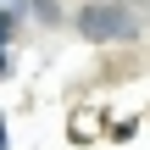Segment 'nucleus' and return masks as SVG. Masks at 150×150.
Instances as JSON below:
<instances>
[{
    "mask_svg": "<svg viewBox=\"0 0 150 150\" xmlns=\"http://www.w3.org/2000/svg\"><path fill=\"white\" fill-rule=\"evenodd\" d=\"M17 33V6H0V45Z\"/></svg>",
    "mask_w": 150,
    "mask_h": 150,
    "instance_id": "nucleus-2",
    "label": "nucleus"
},
{
    "mask_svg": "<svg viewBox=\"0 0 150 150\" xmlns=\"http://www.w3.org/2000/svg\"><path fill=\"white\" fill-rule=\"evenodd\" d=\"M0 150H6V117H0Z\"/></svg>",
    "mask_w": 150,
    "mask_h": 150,
    "instance_id": "nucleus-3",
    "label": "nucleus"
},
{
    "mask_svg": "<svg viewBox=\"0 0 150 150\" xmlns=\"http://www.w3.org/2000/svg\"><path fill=\"white\" fill-rule=\"evenodd\" d=\"M78 33H83V39H95V45H111V39H134V33H139V22H134L117 0H95V6H83V11H78Z\"/></svg>",
    "mask_w": 150,
    "mask_h": 150,
    "instance_id": "nucleus-1",
    "label": "nucleus"
}]
</instances>
